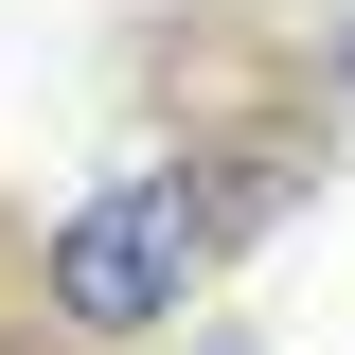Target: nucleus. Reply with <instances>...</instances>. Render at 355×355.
<instances>
[{
    "label": "nucleus",
    "instance_id": "1",
    "mask_svg": "<svg viewBox=\"0 0 355 355\" xmlns=\"http://www.w3.org/2000/svg\"><path fill=\"white\" fill-rule=\"evenodd\" d=\"M214 249H231L214 160H107L36 231V302H53V338H178V302L214 284Z\"/></svg>",
    "mask_w": 355,
    "mask_h": 355
},
{
    "label": "nucleus",
    "instance_id": "2",
    "mask_svg": "<svg viewBox=\"0 0 355 355\" xmlns=\"http://www.w3.org/2000/svg\"><path fill=\"white\" fill-rule=\"evenodd\" d=\"M338 89H355V0H338Z\"/></svg>",
    "mask_w": 355,
    "mask_h": 355
},
{
    "label": "nucleus",
    "instance_id": "3",
    "mask_svg": "<svg viewBox=\"0 0 355 355\" xmlns=\"http://www.w3.org/2000/svg\"><path fill=\"white\" fill-rule=\"evenodd\" d=\"M196 355H249V338H196Z\"/></svg>",
    "mask_w": 355,
    "mask_h": 355
}]
</instances>
